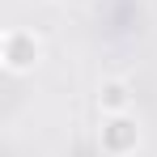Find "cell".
Here are the masks:
<instances>
[{
    "mask_svg": "<svg viewBox=\"0 0 157 157\" xmlns=\"http://www.w3.org/2000/svg\"><path fill=\"white\" fill-rule=\"evenodd\" d=\"M136 140H140V132H136V123L128 115H115L102 128V149L106 153H128V149H136Z\"/></svg>",
    "mask_w": 157,
    "mask_h": 157,
    "instance_id": "cell-1",
    "label": "cell"
},
{
    "mask_svg": "<svg viewBox=\"0 0 157 157\" xmlns=\"http://www.w3.org/2000/svg\"><path fill=\"white\" fill-rule=\"evenodd\" d=\"M4 59H9V68L13 72H21V68H34V59H38V43H34V34H9V43H4Z\"/></svg>",
    "mask_w": 157,
    "mask_h": 157,
    "instance_id": "cell-2",
    "label": "cell"
},
{
    "mask_svg": "<svg viewBox=\"0 0 157 157\" xmlns=\"http://www.w3.org/2000/svg\"><path fill=\"white\" fill-rule=\"evenodd\" d=\"M102 106H110V110H119V106H128V89L119 85V81H110L102 89Z\"/></svg>",
    "mask_w": 157,
    "mask_h": 157,
    "instance_id": "cell-3",
    "label": "cell"
}]
</instances>
